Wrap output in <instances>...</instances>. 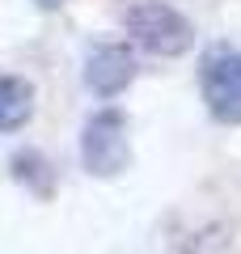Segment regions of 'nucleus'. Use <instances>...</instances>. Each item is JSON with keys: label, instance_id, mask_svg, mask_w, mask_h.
<instances>
[{"label": "nucleus", "instance_id": "f257e3e1", "mask_svg": "<svg viewBox=\"0 0 241 254\" xmlns=\"http://www.w3.org/2000/svg\"><path fill=\"white\" fill-rule=\"evenodd\" d=\"M127 30H131V38L144 47V51L165 55V60L182 55L190 43H195L190 21L182 17L174 4H165V0H140V4L127 13Z\"/></svg>", "mask_w": 241, "mask_h": 254}, {"label": "nucleus", "instance_id": "39448f33", "mask_svg": "<svg viewBox=\"0 0 241 254\" xmlns=\"http://www.w3.org/2000/svg\"><path fill=\"white\" fill-rule=\"evenodd\" d=\"M34 110V89L21 76H0V131H17Z\"/></svg>", "mask_w": 241, "mask_h": 254}, {"label": "nucleus", "instance_id": "f03ea898", "mask_svg": "<svg viewBox=\"0 0 241 254\" xmlns=\"http://www.w3.org/2000/svg\"><path fill=\"white\" fill-rule=\"evenodd\" d=\"M80 161L98 178H110V174L127 170L131 148H127V119L119 110H98L85 123V131H80Z\"/></svg>", "mask_w": 241, "mask_h": 254}, {"label": "nucleus", "instance_id": "423d86ee", "mask_svg": "<svg viewBox=\"0 0 241 254\" xmlns=\"http://www.w3.org/2000/svg\"><path fill=\"white\" fill-rule=\"evenodd\" d=\"M34 4H38V9H60L63 0H34Z\"/></svg>", "mask_w": 241, "mask_h": 254}, {"label": "nucleus", "instance_id": "20e7f679", "mask_svg": "<svg viewBox=\"0 0 241 254\" xmlns=\"http://www.w3.org/2000/svg\"><path fill=\"white\" fill-rule=\"evenodd\" d=\"M131 76H135V55L127 51L123 43H102L98 51L89 55V64H85V81H89V89L98 93V98L123 93L127 85H131Z\"/></svg>", "mask_w": 241, "mask_h": 254}, {"label": "nucleus", "instance_id": "7ed1b4c3", "mask_svg": "<svg viewBox=\"0 0 241 254\" xmlns=\"http://www.w3.org/2000/svg\"><path fill=\"white\" fill-rule=\"evenodd\" d=\"M203 102L212 119L220 123H241V51H212L203 60Z\"/></svg>", "mask_w": 241, "mask_h": 254}]
</instances>
